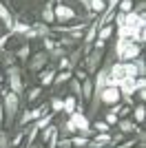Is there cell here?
<instances>
[{
  "label": "cell",
  "instance_id": "21",
  "mask_svg": "<svg viewBox=\"0 0 146 148\" xmlns=\"http://www.w3.org/2000/svg\"><path fill=\"white\" fill-rule=\"evenodd\" d=\"M29 53H31V47H29V42H24L22 47L18 49V53H16V56H18L20 60H27V58H29Z\"/></svg>",
  "mask_w": 146,
  "mask_h": 148
},
{
  "label": "cell",
  "instance_id": "6",
  "mask_svg": "<svg viewBox=\"0 0 146 148\" xmlns=\"http://www.w3.org/2000/svg\"><path fill=\"white\" fill-rule=\"evenodd\" d=\"M44 111H47V104H42V106H38V108H33V111H27V113H22V117H20V124H29V122H33V119H40L44 115Z\"/></svg>",
  "mask_w": 146,
  "mask_h": 148
},
{
  "label": "cell",
  "instance_id": "28",
  "mask_svg": "<svg viewBox=\"0 0 146 148\" xmlns=\"http://www.w3.org/2000/svg\"><path fill=\"white\" fill-rule=\"evenodd\" d=\"M38 95H40V88H31V91L27 93V99H29V102H36Z\"/></svg>",
  "mask_w": 146,
  "mask_h": 148
},
{
  "label": "cell",
  "instance_id": "34",
  "mask_svg": "<svg viewBox=\"0 0 146 148\" xmlns=\"http://www.w3.org/2000/svg\"><path fill=\"white\" fill-rule=\"evenodd\" d=\"M95 148H104V146H95Z\"/></svg>",
  "mask_w": 146,
  "mask_h": 148
},
{
  "label": "cell",
  "instance_id": "23",
  "mask_svg": "<svg viewBox=\"0 0 146 148\" xmlns=\"http://www.w3.org/2000/svg\"><path fill=\"white\" fill-rule=\"evenodd\" d=\"M62 104H64V99H62V97H51V108H53L55 113L62 111Z\"/></svg>",
  "mask_w": 146,
  "mask_h": 148
},
{
  "label": "cell",
  "instance_id": "19",
  "mask_svg": "<svg viewBox=\"0 0 146 148\" xmlns=\"http://www.w3.org/2000/svg\"><path fill=\"white\" fill-rule=\"evenodd\" d=\"M58 135V128L55 126H47V130L42 128V142H49V139H53Z\"/></svg>",
  "mask_w": 146,
  "mask_h": 148
},
{
  "label": "cell",
  "instance_id": "17",
  "mask_svg": "<svg viewBox=\"0 0 146 148\" xmlns=\"http://www.w3.org/2000/svg\"><path fill=\"white\" fill-rule=\"evenodd\" d=\"M120 130H122V133H133V130H140V128H137L131 119H122V122H120Z\"/></svg>",
  "mask_w": 146,
  "mask_h": 148
},
{
  "label": "cell",
  "instance_id": "9",
  "mask_svg": "<svg viewBox=\"0 0 146 148\" xmlns=\"http://www.w3.org/2000/svg\"><path fill=\"white\" fill-rule=\"evenodd\" d=\"M104 86H109V66L100 69L97 75H95V88H97V91H102Z\"/></svg>",
  "mask_w": 146,
  "mask_h": 148
},
{
  "label": "cell",
  "instance_id": "20",
  "mask_svg": "<svg viewBox=\"0 0 146 148\" xmlns=\"http://www.w3.org/2000/svg\"><path fill=\"white\" fill-rule=\"evenodd\" d=\"M42 18L47 20V22H53L55 16H53V5L51 2H47V7H44V11H42Z\"/></svg>",
  "mask_w": 146,
  "mask_h": 148
},
{
  "label": "cell",
  "instance_id": "29",
  "mask_svg": "<svg viewBox=\"0 0 146 148\" xmlns=\"http://www.w3.org/2000/svg\"><path fill=\"white\" fill-rule=\"evenodd\" d=\"M0 148H11L9 139H7V133H2V130H0Z\"/></svg>",
  "mask_w": 146,
  "mask_h": 148
},
{
  "label": "cell",
  "instance_id": "5",
  "mask_svg": "<svg viewBox=\"0 0 146 148\" xmlns=\"http://www.w3.org/2000/svg\"><path fill=\"white\" fill-rule=\"evenodd\" d=\"M102 51L104 49H95L93 53H86V73H95L100 62H102Z\"/></svg>",
  "mask_w": 146,
  "mask_h": 148
},
{
  "label": "cell",
  "instance_id": "15",
  "mask_svg": "<svg viewBox=\"0 0 146 148\" xmlns=\"http://www.w3.org/2000/svg\"><path fill=\"white\" fill-rule=\"evenodd\" d=\"M89 9L95 13H104L106 11V0H91L89 2Z\"/></svg>",
  "mask_w": 146,
  "mask_h": 148
},
{
  "label": "cell",
  "instance_id": "31",
  "mask_svg": "<svg viewBox=\"0 0 146 148\" xmlns=\"http://www.w3.org/2000/svg\"><path fill=\"white\" fill-rule=\"evenodd\" d=\"M9 38H11V33H9V31H7V33H5V36H2V38H0V51H2V49H5V44H7V40H9Z\"/></svg>",
  "mask_w": 146,
  "mask_h": 148
},
{
  "label": "cell",
  "instance_id": "27",
  "mask_svg": "<svg viewBox=\"0 0 146 148\" xmlns=\"http://www.w3.org/2000/svg\"><path fill=\"white\" fill-rule=\"evenodd\" d=\"M71 91L75 93V95H82V88H80V80H75V77H71Z\"/></svg>",
  "mask_w": 146,
  "mask_h": 148
},
{
  "label": "cell",
  "instance_id": "4",
  "mask_svg": "<svg viewBox=\"0 0 146 148\" xmlns=\"http://www.w3.org/2000/svg\"><path fill=\"white\" fill-rule=\"evenodd\" d=\"M7 80H9V91L16 93V95H20L22 93V82H20V69L16 66V64H11V66L7 69Z\"/></svg>",
  "mask_w": 146,
  "mask_h": 148
},
{
  "label": "cell",
  "instance_id": "14",
  "mask_svg": "<svg viewBox=\"0 0 146 148\" xmlns=\"http://www.w3.org/2000/svg\"><path fill=\"white\" fill-rule=\"evenodd\" d=\"M111 142V135L109 133H97V135L91 137V144L93 146H104V144H109Z\"/></svg>",
  "mask_w": 146,
  "mask_h": 148
},
{
  "label": "cell",
  "instance_id": "1",
  "mask_svg": "<svg viewBox=\"0 0 146 148\" xmlns=\"http://www.w3.org/2000/svg\"><path fill=\"white\" fill-rule=\"evenodd\" d=\"M140 51H142V47H140V44H135L133 40H124V38H120V40H117L115 53H117V58H120V62L135 60V58L140 56Z\"/></svg>",
  "mask_w": 146,
  "mask_h": 148
},
{
  "label": "cell",
  "instance_id": "12",
  "mask_svg": "<svg viewBox=\"0 0 146 148\" xmlns=\"http://www.w3.org/2000/svg\"><path fill=\"white\" fill-rule=\"evenodd\" d=\"M53 77H55V71H53V69L40 71V84H42V86H49V84H53Z\"/></svg>",
  "mask_w": 146,
  "mask_h": 148
},
{
  "label": "cell",
  "instance_id": "3",
  "mask_svg": "<svg viewBox=\"0 0 146 148\" xmlns=\"http://www.w3.org/2000/svg\"><path fill=\"white\" fill-rule=\"evenodd\" d=\"M97 97H100V102H102V104L115 106V104H120L122 93H120V88H115V86H104L102 91H97Z\"/></svg>",
  "mask_w": 146,
  "mask_h": 148
},
{
  "label": "cell",
  "instance_id": "25",
  "mask_svg": "<svg viewBox=\"0 0 146 148\" xmlns=\"http://www.w3.org/2000/svg\"><path fill=\"white\" fill-rule=\"evenodd\" d=\"M91 128H93V130H100V133H109V128H111V126H109L106 122H95V124L91 126Z\"/></svg>",
  "mask_w": 146,
  "mask_h": 148
},
{
  "label": "cell",
  "instance_id": "24",
  "mask_svg": "<svg viewBox=\"0 0 146 148\" xmlns=\"http://www.w3.org/2000/svg\"><path fill=\"white\" fill-rule=\"evenodd\" d=\"M135 122H137V124H142V122H144V104H140V106H137V108H135Z\"/></svg>",
  "mask_w": 146,
  "mask_h": 148
},
{
  "label": "cell",
  "instance_id": "2",
  "mask_svg": "<svg viewBox=\"0 0 146 148\" xmlns=\"http://www.w3.org/2000/svg\"><path fill=\"white\" fill-rule=\"evenodd\" d=\"M18 106H20V97L11 91H5V95H2V111H5V117H7V126L13 124L16 113H18Z\"/></svg>",
  "mask_w": 146,
  "mask_h": 148
},
{
  "label": "cell",
  "instance_id": "32",
  "mask_svg": "<svg viewBox=\"0 0 146 148\" xmlns=\"http://www.w3.org/2000/svg\"><path fill=\"white\" fill-rule=\"evenodd\" d=\"M86 77H89V73H86V71H82V69H80L78 73H75V80H82V82H84Z\"/></svg>",
  "mask_w": 146,
  "mask_h": 148
},
{
  "label": "cell",
  "instance_id": "7",
  "mask_svg": "<svg viewBox=\"0 0 146 148\" xmlns=\"http://www.w3.org/2000/svg\"><path fill=\"white\" fill-rule=\"evenodd\" d=\"M53 16L58 20H73V18H75V11H73L71 7H67V5H62V2H60V5L53 9Z\"/></svg>",
  "mask_w": 146,
  "mask_h": 148
},
{
  "label": "cell",
  "instance_id": "30",
  "mask_svg": "<svg viewBox=\"0 0 146 148\" xmlns=\"http://www.w3.org/2000/svg\"><path fill=\"white\" fill-rule=\"evenodd\" d=\"M44 49H47V51H51V49H53V47H55V42H53V40H51V38H44Z\"/></svg>",
  "mask_w": 146,
  "mask_h": 148
},
{
  "label": "cell",
  "instance_id": "26",
  "mask_svg": "<svg viewBox=\"0 0 146 148\" xmlns=\"http://www.w3.org/2000/svg\"><path fill=\"white\" fill-rule=\"evenodd\" d=\"M64 56H67V51L62 49V47H53V49H51V58H53V60L55 58H64Z\"/></svg>",
  "mask_w": 146,
  "mask_h": 148
},
{
  "label": "cell",
  "instance_id": "13",
  "mask_svg": "<svg viewBox=\"0 0 146 148\" xmlns=\"http://www.w3.org/2000/svg\"><path fill=\"white\" fill-rule=\"evenodd\" d=\"M80 88H82V99H91L93 97V82H91V77H86Z\"/></svg>",
  "mask_w": 146,
  "mask_h": 148
},
{
  "label": "cell",
  "instance_id": "11",
  "mask_svg": "<svg viewBox=\"0 0 146 148\" xmlns=\"http://www.w3.org/2000/svg\"><path fill=\"white\" fill-rule=\"evenodd\" d=\"M75 106H78L75 95H69V97L64 99V104H62V111L67 113V115H73V113H75Z\"/></svg>",
  "mask_w": 146,
  "mask_h": 148
},
{
  "label": "cell",
  "instance_id": "33",
  "mask_svg": "<svg viewBox=\"0 0 146 148\" xmlns=\"http://www.w3.org/2000/svg\"><path fill=\"white\" fill-rule=\"evenodd\" d=\"M80 2H82V5H84L86 9H89V2H91V0H80Z\"/></svg>",
  "mask_w": 146,
  "mask_h": 148
},
{
  "label": "cell",
  "instance_id": "22",
  "mask_svg": "<svg viewBox=\"0 0 146 148\" xmlns=\"http://www.w3.org/2000/svg\"><path fill=\"white\" fill-rule=\"evenodd\" d=\"M89 142H91V139H86V137H75V139H71V146H75V148H86V146H89Z\"/></svg>",
  "mask_w": 146,
  "mask_h": 148
},
{
  "label": "cell",
  "instance_id": "10",
  "mask_svg": "<svg viewBox=\"0 0 146 148\" xmlns=\"http://www.w3.org/2000/svg\"><path fill=\"white\" fill-rule=\"evenodd\" d=\"M0 20L7 25V29L11 31V27H13V18H11V11L7 9V5L5 2H0Z\"/></svg>",
  "mask_w": 146,
  "mask_h": 148
},
{
  "label": "cell",
  "instance_id": "8",
  "mask_svg": "<svg viewBox=\"0 0 146 148\" xmlns=\"http://www.w3.org/2000/svg\"><path fill=\"white\" fill-rule=\"evenodd\" d=\"M47 60H49L47 53H36V56H33V60L29 62V71H33V73H40V71H42V66L47 64Z\"/></svg>",
  "mask_w": 146,
  "mask_h": 148
},
{
  "label": "cell",
  "instance_id": "18",
  "mask_svg": "<svg viewBox=\"0 0 146 148\" xmlns=\"http://www.w3.org/2000/svg\"><path fill=\"white\" fill-rule=\"evenodd\" d=\"M117 9H120V13H131L133 11V0H120Z\"/></svg>",
  "mask_w": 146,
  "mask_h": 148
},
{
  "label": "cell",
  "instance_id": "16",
  "mask_svg": "<svg viewBox=\"0 0 146 148\" xmlns=\"http://www.w3.org/2000/svg\"><path fill=\"white\" fill-rule=\"evenodd\" d=\"M71 77H73V73H71V71H60V73H55L53 84H64V82H69Z\"/></svg>",
  "mask_w": 146,
  "mask_h": 148
}]
</instances>
